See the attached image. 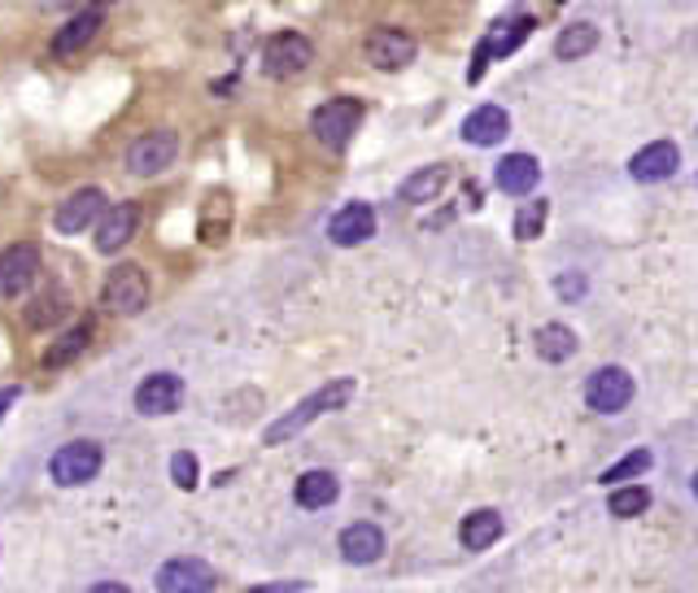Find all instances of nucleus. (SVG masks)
<instances>
[{"label": "nucleus", "instance_id": "7ed1b4c3", "mask_svg": "<svg viewBox=\"0 0 698 593\" xmlns=\"http://www.w3.org/2000/svg\"><path fill=\"white\" fill-rule=\"evenodd\" d=\"M101 468H106V454H101L97 441H70V446H62V450L48 459V480H53L57 488H79V484L97 480Z\"/></svg>", "mask_w": 698, "mask_h": 593}, {"label": "nucleus", "instance_id": "a211bd4d", "mask_svg": "<svg viewBox=\"0 0 698 593\" xmlns=\"http://www.w3.org/2000/svg\"><path fill=\"white\" fill-rule=\"evenodd\" d=\"M341 559L353 568H371L384 559V532L375 524H349L341 532Z\"/></svg>", "mask_w": 698, "mask_h": 593}, {"label": "nucleus", "instance_id": "393cba45", "mask_svg": "<svg viewBox=\"0 0 698 593\" xmlns=\"http://www.w3.org/2000/svg\"><path fill=\"white\" fill-rule=\"evenodd\" d=\"M467 550H489L498 537H502V515L498 510H471L459 528Z\"/></svg>", "mask_w": 698, "mask_h": 593}, {"label": "nucleus", "instance_id": "ddd939ff", "mask_svg": "<svg viewBox=\"0 0 698 593\" xmlns=\"http://www.w3.org/2000/svg\"><path fill=\"white\" fill-rule=\"evenodd\" d=\"M362 53H367V62L375 66V70H406L411 62H415V40L406 35V31H393V26H380V31H371L367 35V44H362Z\"/></svg>", "mask_w": 698, "mask_h": 593}, {"label": "nucleus", "instance_id": "6ab92c4d", "mask_svg": "<svg viewBox=\"0 0 698 593\" xmlns=\"http://www.w3.org/2000/svg\"><path fill=\"white\" fill-rule=\"evenodd\" d=\"M537 179H542V166H537V157H533V153H511V157H502V162H498V171H493V184H498L502 193H511V197L533 193V188H537Z\"/></svg>", "mask_w": 698, "mask_h": 593}, {"label": "nucleus", "instance_id": "c85d7f7f", "mask_svg": "<svg viewBox=\"0 0 698 593\" xmlns=\"http://www.w3.org/2000/svg\"><path fill=\"white\" fill-rule=\"evenodd\" d=\"M542 228H546V201H528V206L520 210V219H515V237L537 240L542 237Z\"/></svg>", "mask_w": 698, "mask_h": 593}, {"label": "nucleus", "instance_id": "9d476101", "mask_svg": "<svg viewBox=\"0 0 698 593\" xmlns=\"http://www.w3.org/2000/svg\"><path fill=\"white\" fill-rule=\"evenodd\" d=\"M131 402H135V415H144V419H162V415H175V410L184 406V380H179V375H171V371L144 375Z\"/></svg>", "mask_w": 698, "mask_h": 593}, {"label": "nucleus", "instance_id": "f03ea898", "mask_svg": "<svg viewBox=\"0 0 698 593\" xmlns=\"http://www.w3.org/2000/svg\"><path fill=\"white\" fill-rule=\"evenodd\" d=\"M101 306L110 315H122V319L140 315L149 306V275L135 262H118L114 271L106 275V284H101Z\"/></svg>", "mask_w": 698, "mask_h": 593}, {"label": "nucleus", "instance_id": "c756f323", "mask_svg": "<svg viewBox=\"0 0 698 593\" xmlns=\"http://www.w3.org/2000/svg\"><path fill=\"white\" fill-rule=\"evenodd\" d=\"M646 468H651V450H633V454H629V459H620L611 472H602V484H620V480L646 472Z\"/></svg>", "mask_w": 698, "mask_h": 593}, {"label": "nucleus", "instance_id": "dca6fc26", "mask_svg": "<svg viewBox=\"0 0 698 593\" xmlns=\"http://www.w3.org/2000/svg\"><path fill=\"white\" fill-rule=\"evenodd\" d=\"M677 166H681V153H677V144H673V140H655V144H646L637 157H629V175H633L637 184H659V179H673V175H677Z\"/></svg>", "mask_w": 698, "mask_h": 593}, {"label": "nucleus", "instance_id": "bb28decb", "mask_svg": "<svg viewBox=\"0 0 698 593\" xmlns=\"http://www.w3.org/2000/svg\"><path fill=\"white\" fill-rule=\"evenodd\" d=\"M593 44H598V31H593L589 22H572V26H564L559 40H555V57H559V62H577L585 53H593Z\"/></svg>", "mask_w": 698, "mask_h": 593}, {"label": "nucleus", "instance_id": "72a5a7b5", "mask_svg": "<svg viewBox=\"0 0 698 593\" xmlns=\"http://www.w3.org/2000/svg\"><path fill=\"white\" fill-rule=\"evenodd\" d=\"M13 402H22V388H18V384H9V388H0V424H4V415L13 410Z\"/></svg>", "mask_w": 698, "mask_h": 593}, {"label": "nucleus", "instance_id": "f704fd0d", "mask_svg": "<svg viewBox=\"0 0 698 593\" xmlns=\"http://www.w3.org/2000/svg\"><path fill=\"white\" fill-rule=\"evenodd\" d=\"M92 593H127V585H110V581H101V585H92Z\"/></svg>", "mask_w": 698, "mask_h": 593}, {"label": "nucleus", "instance_id": "4468645a", "mask_svg": "<svg viewBox=\"0 0 698 593\" xmlns=\"http://www.w3.org/2000/svg\"><path fill=\"white\" fill-rule=\"evenodd\" d=\"M135 232H140V206H135V201H122V206H114V210H106L101 223L92 228L97 253L114 257V253H122V249L135 240Z\"/></svg>", "mask_w": 698, "mask_h": 593}, {"label": "nucleus", "instance_id": "e433bc0d", "mask_svg": "<svg viewBox=\"0 0 698 593\" xmlns=\"http://www.w3.org/2000/svg\"><path fill=\"white\" fill-rule=\"evenodd\" d=\"M97 4H110V0H97Z\"/></svg>", "mask_w": 698, "mask_h": 593}, {"label": "nucleus", "instance_id": "f3484780", "mask_svg": "<svg viewBox=\"0 0 698 593\" xmlns=\"http://www.w3.org/2000/svg\"><path fill=\"white\" fill-rule=\"evenodd\" d=\"M371 237H375V210L367 201H349L328 223V240L341 244V249H353V244H362V240Z\"/></svg>", "mask_w": 698, "mask_h": 593}, {"label": "nucleus", "instance_id": "7c9ffc66", "mask_svg": "<svg viewBox=\"0 0 698 593\" xmlns=\"http://www.w3.org/2000/svg\"><path fill=\"white\" fill-rule=\"evenodd\" d=\"M197 472H201V463H197V454H188V450H179V454L171 459V480H175L179 488H197Z\"/></svg>", "mask_w": 698, "mask_h": 593}, {"label": "nucleus", "instance_id": "2eb2a0df", "mask_svg": "<svg viewBox=\"0 0 698 593\" xmlns=\"http://www.w3.org/2000/svg\"><path fill=\"white\" fill-rule=\"evenodd\" d=\"M101 9H79V13H70L57 31H53V57H75V53H84L92 40H97V31H101Z\"/></svg>", "mask_w": 698, "mask_h": 593}, {"label": "nucleus", "instance_id": "a878e982", "mask_svg": "<svg viewBox=\"0 0 698 593\" xmlns=\"http://www.w3.org/2000/svg\"><path fill=\"white\" fill-rule=\"evenodd\" d=\"M537 354L546 358V362H568V358L577 354V332L564 328V323H546L537 332Z\"/></svg>", "mask_w": 698, "mask_h": 593}, {"label": "nucleus", "instance_id": "f257e3e1", "mask_svg": "<svg viewBox=\"0 0 698 593\" xmlns=\"http://www.w3.org/2000/svg\"><path fill=\"white\" fill-rule=\"evenodd\" d=\"M349 397H353V380H332V384H324V388H319V393H310L302 406H293L288 415H280V419L262 432V446H284V441H293V437H297V432H306L319 415L349 406Z\"/></svg>", "mask_w": 698, "mask_h": 593}, {"label": "nucleus", "instance_id": "cd10ccee", "mask_svg": "<svg viewBox=\"0 0 698 593\" xmlns=\"http://www.w3.org/2000/svg\"><path fill=\"white\" fill-rule=\"evenodd\" d=\"M607 506H611L615 519H633V515H642V510L651 506V493L637 488V484H633V488H615V493L607 497Z\"/></svg>", "mask_w": 698, "mask_h": 593}, {"label": "nucleus", "instance_id": "1a4fd4ad", "mask_svg": "<svg viewBox=\"0 0 698 593\" xmlns=\"http://www.w3.org/2000/svg\"><path fill=\"white\" fill-rule=\"evenodd\" d=\"M106 210H110V206H106V193L88 184V188L70 193V197H66V201L57 206V215H53V228H57L62 237H79V232L97 228Z\"/></svg>", "mask_w": 698, "mask_h": 593}, {"label": "nucleus", "instance_id": "0eeeda50", "mask_svg": "<svg viewBox=\"0 0 698 593\" xmlns=\"http://www.w3.org/2000/svg\"><path fill=\"white\" fill-rule=\"evenodd\" d=\"M528 35H533V13H506V18H498V22L489 26V35L480 40V48H476L471 79H480V70H484L489 57H511Z\"/></svg>", "mask_w": 698, "mask_h": 593}, {"label": "nucleus", "instance_id": "412c9836", "mask_svg": "<svg viewBox=\"0 0 698 593\" xmlns=\"http://www.w3.org/2000/svg\"><path fill=\"white\" fill-rule=\"evenodd\" d=\"M506 131H511V119H506L502 106H480V110H471L463 122V140L467 144H480V149L506 140Z\"/></svg>", "mask_w": 698, "mask_h": 593}, {"label": "nucleus", "instance_id": "4be33fe9", "mask_svg": "<svg viewBox=\"0 0 698 593\" xmlns=\"http://www.w3.org/2000/svg\"><path fill=\"white\" fill-rule=\"evenodd\" d=\"M88 345H92V319H79L75 328H66V332L53 337V345L44 350V366H48V371H62V366H70L75 358L84 354Z\"/></svg>", "mask_w": 698, "mask_h": 593}, {"label": "nucleus", "instance_id": "6e6552de", "mask_svg": "<svg viewBox=\"0 0 698 593\" xmlns=\"http://www.w3.org/2000/svg\"><path fill=\"white\" fill-rule=\"evenodd\" d=\"M35 279H40V249L26 244V240L9 244L0 253V297L18 301V297H26L35 288Z\"/></svg>", "mask_w": 698, "mask_h": 593}, {"label": "nucleus", "instance_id": "b1692460", "mask_svg": "<svg viewBox=\"0 0 698 593\" xmlns=\"http://www.w3.org/2000/svg\"><path fill=\"white\" fill-rule=\"evenodd\" d=\"M450 184V166L446 162H437V166H424V171H415L411 179H402V201H411V206H419V201H433L441 188Z\"/></svg>", "mask_w": 698, "mask_h": 593}, {"label": "nucleus", "instance_id": "39448f33", "mask_svg": "<svg viewBox=\"0 0 698 593\" xmlns=\"http://www.w3.org/2000/svg\"><path fill=\"white\" fill-rule=\"evenodd\" d=\"M315 62V44L297 31H280L262 44V75L271 79H297Z\"/></svg>", "mask_w": 698, "mask_h": 593}, {"label": "nucleus", "instance_id": "423d86ee", "mask_svg": "<svg viewBox=\"0 0 698 593\" xmlns=\"http://www.w3.org/2000/svg\"><path fill=\"white\" fill-rule=\"evenodd\" d=\"M358 122H362V106L349 101V97H337V101H324L310 114V131H315V140L324 149H346L353 140V131H358Z\"/></svg>", "mask_w": 698, "mask_h": 593}, {"label": "nucleus", "instance_id": "20e7f679", "mask_svg": "<svg viewBox=\"0 0 698 593\" xmlns=\"http://www.w3.org/2000/svg\"><path fill=\"white\" fill-rule=\"evenodd\" d=\"M175 157H179V135L175 131H144L140 140H131V149H127V171L135 175V179H157L162 171H171L175 166Z\"/></svg>", "mask_w": 698, "mask_h": 593}, {"label": "nucleus", "instance_id": "aec40b11", "mask_svg": "<svg viewBox=\"0 0 698 593\" xmlns=\"http://www.w3.org/2000/svg\"><path fill=\"white\" fill-rule=\"evenodd\" d=\"M70 315V297H66V288H40L35 297H26V328H35V332H53L62 319Z\"/></svg>", "mask_w": 698, "mask_h": 593}, {"label": "nucleus", "instance_id": "9b49d317", "mask_svg": "<svg viewBox=\"0 0 698 593\" xmlns=\"http://www.w3.org/2000/svg\"><path fill=\"white\" fill-rule=\"evenodd\" d=\"M585 402L598 410V415H620L629 402H633V375L620 371V366H602L585 380Z\"/></svg>", "mask_w": 698, "mask_h": 593}, {"label": "nucleus", "instance_id": "473e14b6", "mask_svg": "<svg viewBox=\"0 0 698 593\" xmlns=\"http://www.w3.org/2000/svg\"><path fill=\"white\" fill-rule=\"evenodd\" d=\"M310 585L306 581H280V585H258L253 593H306Z\"/></svg>", "mask_w": 698, "mask_h": 593}, {"label": "nucleus", "instance_id": "2f4dec72", "mask_svg": "<svg viewBox=\"0 0 698 593\" xmlns=\"http://www.w3.org/2000/svg\"><path fill=\"white\" fill-rule=\"evenodd\" d=\"M555 293H559L564 301H581L585 279H581V275H559V279H555Z\"/></svg>", "mask_w": 698, "mask_h": 593}, {"label": "nucleus", "instance_id": "5701e85b", "mask_svg": "<svg viewBox=\"0 0 698 593\" xmlns=\"http://www.w3.org/2000/svg\"><path fill=\"white\" fill-rule=\"evenodd\" d=\"M337 493H341V480L332 472H306L297 480V488H293V497H297L302 510H324V506L337 502Z\"/></svg>", "mask_w": 698, "mask_h": 593}, {"label": "nucleus", "instance_id": "f8f14e48", "mask_svg": "<svg viewBox=\"0 0 698 593\" xmlns=\"http://www.w3.org/2000/svg\"><path fill=\"white\" fill-rule=\"evenodd\" d=\"M215 585H219V576L201 559H171L153 576V590L157 593H210Z\"/></svg>", "mask_w": 698, "mask_h": 593}, {"label": "nucleus", "instance_id": "c9c22d12", "mask_svg": "<svg viewBox=\"0 0 698 593\" xmlns=\"http://www.w3.org/2000/svg\"><path fill=\"white\" fill-rule=\"evenodd\" d=\"M695 497H698V475H695Z\"/></svg>", "mask_w": 698, "mask_h": 593}]
</instances>
